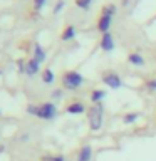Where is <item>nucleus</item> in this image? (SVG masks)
Here are the masks:
<instances>
[{"instance_id": "nucleus-1", "label": "nucleus", "mask_w": 156, "mask_h": 161, "mask_svg": "<svg viewBox=\"0 0 156 161\" xmlns=\"http://www.w3.org/2000/svg\"><path fill=\"white\" fill-rule=\"evenodd\" d=\"M87 123H89V129L92 131V133H98V131L103 128V123H104V106H103V103L92 104L87 109Z\"/></svg>"}, {"instance_id": "nucleus-2", "label": "nucleus", "mask_w": 156, "mask_h": 161, "mask_svg": "<svg viewBox=\"0 0 156 161\" xmlns=\"http://www.w3.org/2000/svg\"><path fill=\"white\" fill-rule=\"evenodd\" d=\"M60 82H62V89L77 91L84 84V75L79 70H65L60 77Z\"/></svg>"}, {"instance_id": "nucleus-3", "label": "nucleus", "mask_w": 156, "mask_h": 161, "mask_svg": "<svg viewBox=\"0 0 156 161\" xmlns=\"http://www.w3.org/2000/svg\"><path fill=\"white\" fill-rule=\"evenodd\" d=\"M101 80L108 86V87L111 89H119L121 86H123V79H121V75L116 72V70L113 69H108V70H104L103 74H101Z\"/></svg>"}, {"instance_id": "nucleus-4", "label": "nucleus", "mask_w": 156, "mask_h": 161, "mask_svg": "<svg viewBox=\"0 0 156 161\" xmlns=\"http://www.w3.org/2000/svg\"><path fill=\"white\" fill-rule=\"evenodd\" d=\"M55 116H57V106H55L54 103H42V104H39V113H37L39 119L52 121V119H55Z\"/></svg>"}, {"instance_id": "nucleus-5", "label": "nucleus", "mask_w": 156, "mask_h": 161, "mask_svg": "<svg viewBox=\"0 0 156 161\" xmlns=\"http://www.w3.org/2000/svg\"><path fill=\"white\" fill-rule=\"evenodd\" d=\"M99 47L101 50H104V52H113L116 44H114V37L111 32H106L101 35V40H99Z\"/></svg>"}, {"instance_id": "nucleus-6", "label": "nucleus", "mask_w": 156, "mask_h": 161, "mask_svg": "<svg viewBox=\"0 0 156 161\" xmlns=\"http://www.w3.org/2000/svg\"><path fill=\"white\" fill-rule=\"evenodd\" d=\"M89 108H86L84 103H81V101H74V103H69L67 106H65V113L67 114H72V116H79V114H84L87 113Z\"/></svg>"}, {"instance_id": "nucleus-7", "label": "nucleus", "mask_w": 156, "mask_h": 161, "mask_svg": "<svg viewBox=\"0 0 156 161\" xmlns=\"http://www.w3.org/2000/svg\"><path fill=\"white\" fill-rule=\"evenodd\" d=\"M111 25H113V17H111V15H103V14H101L99 19H98V30H99V32L101 34L109 32Z\"/></svg>"}, {"instance_id": "nucleus-8", "label": "nucleus", "mask_w": 156, "mask_h": 161, "mask_svg": "<svg viewBox=\"0 0 156 161\" xmlns=\"http://www.w3.org/2000/svg\"><path fill=\"white\" fill-rule=\"evenodd\" d=\"M32 59H35L37 62L42 64L45 59H47V52H45V49L40 45L39 42L34 44V49H32Z\"/></svg>"}, {"instance_id": "nucleus-9", "label": "nucleus", "mask_w": 156, "mask_h": 161, "mask_svg": "<svg viewBox=\"0 0 156 161\" xmlns=\"http://www.w3.org/2000/svg\"><path fill=\"white\" fill-rule=\"evenodd\" d=\"M91 159H92V148H91L89 144H86L77 151V158H75V161H91Z\"/></svg>"}, {"instance_id": "nucleus-10", "label": "nucleus", "mask_w": 156, "mask_h": 161, "mask_svg": "<svg viewBox=\"0 0 156 161\" xmlns=\"http://www.w3.org/2000/svg\"><path fill=\"white\" fill-rule=\"evenodd\" d=\"M75 34H77V29H75L74 25H65L62 34H60V39H62L64 42H69V40L75 39Z\"/></svg>"}, {"instance_id": "nucleus-11", "label": "nucleus", "mask_w": 156, "mask_h": 161, "mask_svg": "<svg viewBox=\"0 0 156 161\" xmlns=\"http://www.w3.org/2000/svg\"><path fill=\"white\" fill-rule=\"evenodd\" d=\"M40 72V62H37L35 59L30 57L27 60V67H25V74L27 75H35V74H39Z\"/></svg>"}, {"instance_id": "nucleus-12", "label": "nucleus", "mask_w": 156, "mask_h": 161, "mask_svg": "<svg viewBox=\"0 0 156 161\" xmlns=\"http://www.w3.org/2000/svg\"><path fill=\"white\" fill-rule=\"evenodd\" d=\"M128 62L131 65H134V67H143L144 65V57L139 52H131V54H128Z\"/></svg>"}, {"instance_id": "nucleus-13", "label": "nucleus", "mask_w": 156, "mask_h": 161, "mask_svg": "<svg viewBox=\"0 0 156 161\" xmlns=\"http://www.w3.org/2000/svg\"><path fill=\"white\" fill-rule=\"evenodd\" d=\"M104 97H106V91L104 89H92V91H91V96H89V99H91V103H92V104L103 103Z\"/></svg>"}, {"instance_id": "nucleus-14", "label": "nucleus", "mask_w": 156, "mask_h": 161, "mask_svg": "<svg viewBox=\"0 0 156 161\" xmlns=\"http://www.w3.org/2000/svg\"><path fill=\"white\" fill-rule=\"evenodd\" d=\"M54 80H55L54 70L52 69H44V72H42V82L50 86V84H54Z\"/></svg>"}, {"instance_id": "nucleus-15", "label": "nucleus", "mask_w": 156, "mask_h": 161, "mask_svg": "<svg viewBox=\"0 0 156 161\" xmlns=\"http://www.w3.org/2000/svg\"><path fill=\"white\" fill-rule=\"evenodd\" d=\"M139 116H141V113H126L124 116H123V123H126V124H134L136 121L139 119Z\"/></svg>"}, {"instance_id": "nucleus-16", "label": "nucleus", "mask_w": 156, "mask_h": 161, "mask_svg": "<svg viewBox=\"0 0 156 161\" xmlns=\"http://www.w3.org/2000/svg\"><path fill=\"white\" fill-rule=\"evenodd\" d=\"M116 10H118V7H116L114 3H106L103 8H101V14L103 15H111V17H114L116 15Z\"/></svg>"}, {"instance_id": "nucleus-17", "label": "nucleus", "mask_w": 156, "mask_h": 161, "mask_svg": "<svg viewBox=\"0 0 156 161\" xmlns=\"http://www.w3.org/2000/svg\"><path fill=\"white\" fill-rule=\"evenodd\" d=\"M75 7L77 8H82V10H89L91 5H92V0H75Z\"/></svg>"}, {"instance_id": "nucleus-18", "label": "nucleus", "mask_w": 156, "mask_h": 161, "mask_svg": "<svg viewBox=\"0 0 156 161\" xmlns=\"http://www.w3.org/2000/svg\"><path fill=\"white\" fill-rule=\"evenodd\" d=\"M42 161H65V156L64 154H47L42 158Z\"/></svg>"}, {"instance_id": "nucleus-19", "label": "nucleus", "mask_w": 156, "mask_h": 161, "mask_svg": "<svg viewBox=\"0 0 156 161\" xmlns=\"http://www.w3.org/2000/svg\"><path fill=\"white\" fill-rule=\"evenodd\" d=\"M64 7H65V2H64V0H57V2H55V5H54V8H52V14H54V15L60 14Z\"/></svg>"}, {"instance_id": "nucleus-20", "label": "nucleus", "mask_w": 156, "mask_h": 161, "mask_svg": "<svg viewBox=\"0 0 156 161\" xmlns=\"http://www.w3.org/2000/svg\"><path fill=\"white\" fill-rule=\"evenodd\" d=\"M144 86H146V89L148 91H151V92H154L156 91V77H153V79H148L144 82Z\"/></svg>"}, {"instance_id": "nucleus-21", "label": "nucleus", "mask_w": 156, "mask_h": 161, "mask_svg": "<svg viewBox=\"0 0 156 161\" xmlns=\"http://www.w3.org/2000/svg\"><path fill=\"white\" fill-rule=\"evenodd\" d=\"M27 113L37 118V113H39V104H27Z\"/></svg>"}, {"instance_id": "nucleus-22", "label": "nucleus", "mask_w": 156, "mask_h": 161, "mask_svg": "<svg viewBox=\"0 0 156 161\" xmlns=\"http://www.w3.org/2000/svg\"><path fill=\"white\" fill-rule=\"evenodd\" d=\"M45 3H47V0H32V5L35 10H42L45 7Z\"/></svg>"}, {"instance_id": "nucleus-23", "label": "nucleus", "mask_w": 156, "mask_h": 161, "mask_svg": "<svg viewBox=\"0 0 156 161\" xmlns=\"http://www.w3.org/2000/svg\"><path fill=\"white\" fill-rule=\"evenodd\" d=\"M25 67H27V60L19 59V60H17V69H19L20 74H25Z\"/></svg>"}, {"instance_id": "nucleus-24", "label": "nucleus", "mask_w": 156, "mask_h": 161, "mask_svg": "<svg viewBox=\"0 0 156 161\" xmlns=\"http://www.w3.org/2000/svg\"><path fill=\"white\" fill-rule=\"evenodd\" d=\"M64 97V89H54L52 91V99H55V101H60V99H62Z\"/></svg>"}, {"instance_id": "nucleus-25", "label": "nucleus", "mask_w": 156, "mask_h": 161, "mask_svg": "<svg viewBox=\"0 0 156 161\" xmlns=\"http://www.w3.org/2000/svg\"><path fill=\"white\" fill-rule=\"evenodd\" d=\"M123 5L126 7V5H129V0H123Z\"/></svg>"}, {"instance_id": "nucleus-26", "label": "nucleus", "mask_w": 156, "mask_h": 161, "mask_svg": "<svg viewBox=\"0 0 156 161\" xmlns=\"http://www.w3.org/2000/svg\"><path fill=\"white\" fill-rule=\"evenodd\" d=\"M0 75H2V69H0Z\"/></svg>"}, {"instance_id": "nucleus-27", "label": "nucleus", "mask_w": 156, "mask_h": 161, "mask_svg": "<svg viewBox=\"0 0 156 161\" xmlns=\"http://www.w3.org/2000/svg\"><path fill=\"white\" fill-rule=\"evenodd\" d=\"M0 116H2V111H0Z\"/></svg>"}]
</instances>
